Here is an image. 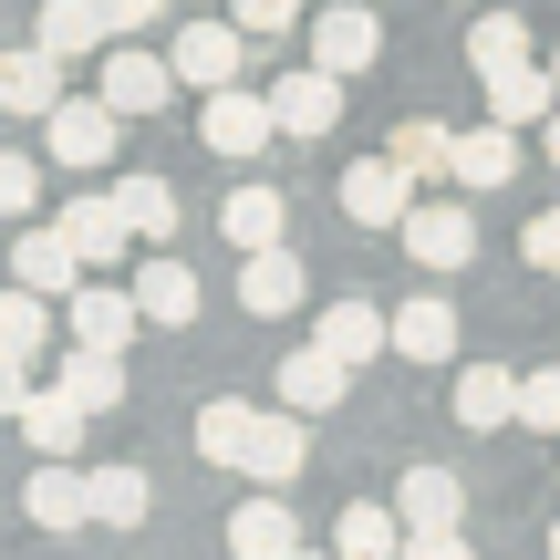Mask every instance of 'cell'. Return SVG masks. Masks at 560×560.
<instances>
[{"label": "cell", "mask_w": 560, "mask_h": 560, "mask_svg": "<svg viewBox=\"0 0 560 560\" xmlns=\"http://www.w3.org/2000/svg\"><path fill=\"white\" fill-rule=\"evenodd\" d=\"M42 156H52V166H115L125 156V115L104 94L52 104V115H42Z\"/></svg>", "instance_id": "cell-1"}, {"label": "cell", "mask_w": 560, "mask_h": 560, "mask_svg": "<svg viewBox=\"0 0 560 560\" xmlns=\"http://www.w3.org/2000/svg\"><path fill=\"white\" fill-rule=\"evenodd\" d=\"M166 62H177V83H198V94H229V83L249 73V32L240 21H177V32H166Z\"/></svg>", "instance_id": "cell-2"}, {"label": "cell", "mask_w": 560, "mask_h": 560, "mask_svg": "<svg viewBox=\"0 0 560 560\" xmlns=\"http://www.w3.org/2000/svg\"><path fill=\"white\" fill-rule=\"evenodd\" d=\"M198 136H208V156L249 166V156H260V145L280 136V115H270V94H249V83H229V94H198Z\"/></svg>", "instance_id": "cell-3"}, {"label": "cell", "mask_w": 560, "mask_h": 560, "mask_svg": "<svg viewBox=\"0 0 560 560\" xmlns=\"http://www.w3.org/2000/svg\"><path fill=\"white\" fill-rule=\"evenodd\" d=\"M374 52H384V21H374V0H322L312 11V62L322 73H374Z\"/></svg>", "instance_id": "cell-4"}, {"label": "cell", "mask_w": 560, "mask_h": 560, "mask_svg": "<svg viewBox=\"0 0 560 560\" xmlns=\"http://www.w3.org/2000/svg\"><path fill=\"white\" fill-rule=\"evenodd\" d=\"M395 240H405V260H425V270H467V260H478V219H467V198H416V219H405Z\"/></svg>", "instance_id": "cell-5"}, {"label": "cell", "mask_w": 560, "mask_h": 560, "mask_svg": "<svg viewBox=\"0 0 560 560\" xmlns=\"http://www.w3.org/2000/svg\"><path fill=\"white\" fill-rule=\"evenodd\" d=\"M83 270H94V260L62 240V219H52V229L21 219V240H11V280H21V291H42V301L62 291V301H73V291H83Z\"/></svg>", "instance_id": "cell-6"}, {"label": "cell", "mask_w": 560, "mask_h": 560, "mask_svg": "<svg viewBox=\"0 0 560 560\" xmlns=\"http://www.w3.org/2000/svg\"><path fill=\"white\" fill-rule=\"evenodd\" d=\"M94 94L115 104V115H166V94H177V62H166V52H145V42H115Z\"/></svg>", "instance_id": "cell-7"}, {"label": "cell", "mask_w": 560, "mask_h": 560, "mask_svg": "<svg viewBox=\"0 0 560 560\" xmlns=\"http://www.w3.org/2000/svg\"><path fill=\"white\" fill-rule=\"evenodd\" d=\"M342 219H353V229H405V219H416V177H405L395 156L342 166Z\"/></svg>", "instance_id": "cell-8"}, {"label": "cell", "mask_w": 560, "mask_h": 560, "mask_svg": "<svg viewBox=\"0 0 560 560\" xmlns=\"http://www.w3.org/2000/svg\"><path fill=\"white\" fill-rule=\"evenodd\" d=\"M32 42L52 62H104V52H115V21H104V0H42Z\"/></svg>", "instance_id": "cell-9"}, {"label": "cell", "mask_w": 560, "mask_h": 560, "mask_svg": "<svg viewBox=\"0 0 560 560\" xmlns=\"http://www.w3.org/2000/svg\"><path fill=\"white\" fill-rule=\"evenodd\" d=\"M270 115H280V136H332V115H342V73H322V62L280 73V83H270Z\"/></svg>", "instance_id": "cell-10"}, {"label": "cell", "mask_w": 560, "mask_h": 560, "mask_svg": "<svg viewBox=\"0 0 560 560\" xmlns=\"http://www.w3.org/2000/svg\"><path fill=\"white\" fill-rule=\"evenodd\" d=\"M260 405H249V395H219V405H198V457L208 467H240V478H249V457H260Z\"/></svg>", "instance_id": "cell-11"}, {"label": "cell", "mask_w": 560, "mask_h": 560, "mask_svg": "<svg viewBox=\"0 0 560 560\" xmlns=\"http://www.w3.org/2000/svg\"><path fill=\"white\" fill-rule=\"evenodd\" d=\"M301 550V520H291V499H240L229 509V560H291Z\"/></svg>", "instance_id": "cell-12"}, {"label": "cell", "mask_w": 560, "mask_h": 560, "mask_svg": "<svg viewBox=\"0 0 560 560\" xmlns=\"http://www.w3.org/2000/svg\"><path fill=\"white\" fill-rule=\"evenodd\" d=\"M21 509H32V529H83L94 520V478H73V457H42L32 488H21Z\"/></svg>", "instance_id": "cell-13"}, {"label": "cell", "mask_w": 560, "mask_h": 560, "mask_svg": "<svg viewBox=\"0 0 560 560\" xmlns=\"http://www.w3.org/2000/svg\"><path fill=\"white\" fill-rule=\"evenodd\" d=\"M219 240L240 249V260H249V249H280V240H291L280 187H229V198H219Z\"/></svg>", "instance_id": "cell-14"}, {"label": "cell", "mask_w": 560, "mask_h": 560, "mask_svg": "<svg viewBox=\"0 0 560 560\" xmlns=\"http://www.w3.org/2000/svg\"><path fill=\"white\" fill-rule=\"evenodd\" d=\"M62 73H73V62H52V52H42V42H21V52L0 62V104L42 125V115H52V104H73V94H62Z\"/></svg>", "instance_id": "cell-15"}, {"label": "cell", "mask_w": 560, "mask_h": 560, "mask_svg": "<svg viewBox=\"0 0 560 560\" xmlns=\"http://www.w3.org/2000/svg\"><path fill=\"white\" fill-rule=\"evenodd\" d=\"M62 240H73L83 260H125V249H145L136 219L115 208V187H104V198H62Z\"/></svg>", "instance_id": "cell-16"}, {"label": "cell", "mask_w": 560, "mask_h": 560, "mask_svg": "<svg viewBox=\"0 0 560 560\" xmlns=\"http://www.w3.org/2000/svg\"><path fill=\"white\" fill-rule=\"evenodd\" d=\"M342 384H353V363H342V353H322V342H301V353L280 363V405H291V416H332V405H342Z\"/></svg>", "instance_id": "cell-17"}, {"label": "cell", "mask_w": 560, "mask_h": 560, "mask_svg": "<svg viewBox=\"0 0 560 560\" xmlns=\"http://www.w3.org/2000/svg\"><path fill=\"white\" fill-rule=\"evenodd\" d=\"M457 425H467V436L520 425V374H499V363H457Z\"/></svg>", "instance_id": "cell-18"}, {"label": "cell", "mask_w": 560, "mask_h": 560, "mask_svg": "<svg viewBox=\"0 0 560 560\" xmlns=\"http://www.w3.org/2000/svg\"><path fill=\"white\" fill-rule=\"evenodd\" d=\"M145 332V301L136 291H73V342L83 353H125Z\"/></svg>", "instance_id": "cell-19"}, {"label": "cell", "mask_w": 560, "mask_h": 560, "mask_svg": "<svg viewBox=\"0 0 560 560\" xmlns=\"http://www.w3.org/2000/svg\"><path fill=\"white\" fill-rule=\"evenodd\" d=\"M83 425H94V416H83L62 384H32V395H21V436H32V457H73Z\"/></svg>", "instance_id": "cell-20"}, {"label": "cell", "mask_w": 560, "mask_h": 560, "mask_svg": "<svg viewBox=\"0 0 560 560\" xmlns=\"http://www.w3.org/2000/svg\"><path fill=\"white\" fill-rule=\"evenodd\" d=\"M136 301H145V322L187 332V322H198V270H187V260H166V249H145V270H136Z\"/></svg>", "instance_id": "cell-21"}, {"label": "cell", "mask_w": 560, "mask_h": 560, "mask_svg": "<svg viewBox=\"0 0 560 560\" xmlns=\"http://www.w3.org/2000/svg\"><path fill=\"white\" fill-rule=\"evenodd\" d=\"M384 156H395L416 187H425V177H457V125H436V115H405L395 136H384Z\"/></svg>", "instance_id": "cell-22"}, {"label": "cell", "mask_w": 560, "mask_h": 560, "mask_svg": "<svg viewBox=\"0 0 560 560\" xmlns=\"http://www.w3.org/2000/svg\"><path fill=\"white\" fill-rule=\"evenodd\" d=\"M240 312H260V322L301 312V260H291V249H249V260H240Z\"/></svg>", "instance_id": "cell-23"}, {"label": "cell", "mask_w": 560, "mask_h": 560, "mask_svg": "<svg viewBox=\"0 0 560 560\" xmlns=\"http://www.w3.org/2000/svg\"><path fill=\"white\" fill-rule=\"evenodd\" d=\"M395 509H405V529H457L467 520V488H457V467H405Z\"/></svg>", "instance_id": "cell-24"}, {"label": "cell", "mask_w": 560, "mask_h": 560, "mask_svg": "<svg viewBox=\"0 0 560 560\" xmlns=\"http://www.w3.org/2000/svg\"><path fill=\"white\" fill-rule=\"evenodd\" d=\"M520 177V125H478V136H457V187L467 198H488V187Z\"/></svg>", "instance_id": "cell-25"}, {"label": "cell", "mask_w": 560, "mask_h": 560, "mask_svg": "<svg viewBox=\"0 0 560 560\" xmlns=\"http://www.w3.org/2000/svg\"><path fill=\"white\" fill-rule=\"evenodd\" d=\"M52 384H62L73 405H83V416H125V353H83V342H73Z\"/></svg>", "instance_id": "cell-26"}, {"label": "cell", "mask_w": 560, "mask_h": 560, "mask_svg": "<svg viewBox=\"0 0 560 560\" xmlns=\"http://www.w3.org/2000/svg\"><path fill=\"white\" fill-rule=\"evenodd\" d=\"M488 115H499V125H550L560 115V73H550V62L499 73V83H488Z\"/></svg>", "instance_id": "cell-27"}, {"label": "cell", "mask_w": 560, "mask_h": 560, "mask_svg": "<svg viewBox=\"0 0 560 560\" xmlns=\"http://www.w3.org/2000/svg\"><path fill=\"white\" fill-rule=\"evenodd\" d=\"M312 342H322V353H342V363H374L384 342H395V322H384L374 301H332V312H322V332H312Z\"/></svg>", "instance_id": "cell-28"}, {"label": "cell", "mask_w": 560, "mask_h": 560, "mask_svg": "<svg viewBox=\"0 0 560 560\" xmlns=\"http://www.w3.org/2000/svg\"><path fill=\"white\" fill-rule=\"evenodd\" d=\"M115 208L136 219V240H145V249H166V240H177V187H166V177H145V166H125V177H115Z\"/></svg>", "instance_id": "cell-29"}, {"label": "cell", "mask_w": 560, "mask_h": 560, "mask_svg": "<svg viewBox=\"0 0 560 560\" xmlns=\"http://www.w3.org/2000/svg\"><path fill=\"white\" fill-rule=\"evenodd\" d=\"M395 353H405V363H457V312H446L436 291L405 301V312H395Z\"/></svg>", "instance_id": "cell-30"}, {"label": "cell", "mask_w": 560, "mask_h": 560, "mask_svg": "<svg viewBox=\"0 0 560 560\" xmlns=\"http://www.w3.org/2000/svg\"><path fill=\"white\" fill-rule=\"evenodd\" d=\"M467 62H478V83L520 73V62H529V21L520 11H478V21H467Z\"/></svg>", "instance_id": "cell-31"}, {"label": "cell", "mask_w": 560, "mask_h": 560, "mask_svg": "<svg viewBox=\"0 0 560 560\" xmlns=\"http://www.w3.org/2000/svg\"><path fill=\"white\" fill-rule=\"evenodd\" d=\"M405 509H342L332 520V560H405V540L416 529H395Z\"/></svg>", "instance_id": "cell-32"}, {"label": "cell", "mask_w": 560, "mask_h": 560, "mask_svg": "<svg viewBox=\"0 0 560 560\" xmlns=\"http://www.w3.org/2000/svg\"><path fill=\"white\" fill-rule=\"evenodd\" d=\"M301 467H312V416H270V425H260V457H249V478H260V488H291Z\"/></svg>", "instance_id": "cell-33"}, {"label": "cell", "mask_w": 560, "mask_h": 560, "mask_svg": "<svg viewBox=\"0 0 560 560\" xmlns=\"http://www.w3.org/2000/svg\"><path fill=\"white\" fill-rule=\"evenodd\" d=\"M42 342H52V312H42V291H21V280H11V301H0V363H21V374H32Z\"/></svg>", "instance_id": "cell-34"}, {"label": "cell", "mask_w": 560, "mask_h": 560, "mask_svg": "<svg viewBox=\"0 0 560 560\" xmlns=\"http://www.w3.org/2000/svg\"><path fill=\"white\" fill-rule=\"evenodd\" d=\"M145 509H156L145 467H94V520L104 529H145Z\"/></svg>", "instance_id": "cell-35"}, {"label": "cell", "mask_w": 560, "mask_h": 560, "mask_svg": "<svg viewBox=\"0 0 560 560\" xmlns=\"http://www.w3.org/2000/svg\"><path fill=\"white\" fill-rule=\"evenodd\" d=\"M42 166H52V156H0V208H11V219L42 208Z\"/></svg>", "instance_id": "cell-36"}, {"label": "cell", "mask_w": 560, "mask_h": 560, "mask_svg": "<svg viewBox=\"0 0 560 560\" xmlns=\"http://www.w3.org/2000/svg\"><path fill=\"white\" fill-rule=\"evenodd\" d=\"M520 425L560 436V363H550V374H520Z\"/></svg>", "instance_id": "cell-37"}, {"label": "cell", "mask_w": 560, "mask_h": 560, "mask_svg": "<svg viewBox=\"0 0 560 560\" xmlns=\"http://www.w3.org/2000/svg\"><path fill=\"white\" fill-rule=\"evenodd\" d=\"M229 21H240L249 42H280V32L301 21V0H229Z\"/></svg>", "instance_id": "cell-38"}, {"label": "cell", "mask_w": 560, "mask_h": 560, "mask_svg": "<svg viewBox=\"0 0 560 560\" xmlns=\"http://www.w3.org/2000/svg\"><path fill=\"white\" fill-rule=\"evenodd\" d=\"M104 21H115V42H145L166 21V0H104Z\"/></svg>", "instance_id": "cell-39"}, {"label": "cell", "mask_w": 560, "mask_h": 560, "mask_svg": "<svg viewBox=\"0 0 560 560\" xmlns=\"http://www.w3.org/2000/svg\"><path fill=\"white\" fill-rule=\"evenodd\" d=\"M520 249H529V270H560V208H540V219L520 229Z\"/></svg>", "instance_id": "cell-40"}, {"label": "cell", "mask_w": 560, "mask_h": 560, "mask_svg": "<svg viewBox=\"0 0 560 560\" xmlns=\"http://www.w3.org/2000/svg\"><path fill=\"white\" fill-rule=\"evenodd\" d=\"M405 560H478V550H467V529H416Z\"/></svg>", "instance_id": "cell-41"}, {"label": "cell", "mask_w": 560, "mask_h": 560, "mask_svg": "<svg viewBox=\"0 0 560 560\" xmlns=\"http://www.w3.org/2000/svg\"><path fill=\"white\" fill-rule=\"evenodd\" d=\"M540 156H550V166H560V115H550V125H540Z\"/></svg>", "instance_id": "cell-42"}, {"label": "cell", "mask_w": 560, "mask_h": 560, "mask_svg": "<svg viewBox=\"0 0 560 560\" xmlns=\"http://www.w3.org/2000/svg\"><path fill=\"white\" fill-rule=\"evenodd\" d=\"M550 73H560V42H550Z\"/></svg>", "instance_id": "cell-43"}, {"label": "cell", "mask_w": 560, "mask_h": 560, "mask_svg": "<svg viewBox=\"0 0 560 560\" xmlns=\"http://www.w3.org/2000/svg\"><path fill=\"white\" fill-rule=\"evenodd\" d=\"M550 560H560V529H550Z\"/></svg>", "instance_id": "cell-44"}, {"label": "cell", "mask_w": 560, "mask_h": 560, "mask_svg": "<svg viewBox=\"0 0 560 560\" xmlns=\"http://www.w3.org/2000/svg\"><path fill=\"white\" fill-rule=\"evenodd\" d=\"M291 560H322V550H291Z\"/></svg>", "instance_id": "cell-45"}]
</instances>
